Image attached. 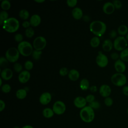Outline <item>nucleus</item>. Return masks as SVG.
Instances as JSON below:
<instances>
[{"label": "nucleus", "mask_w": 128, "mask_h": 128, "mask_svg": "<svg viewBox=\"0 0 128 128\" xmlns=\"http://www.w3.org/2000/svg\"><path fill=\"white\" fill-rule=\"evenodd\" d=\"M90 29L91 32L98 36H102L106 32V24L100 20H94L90 24Z\"/></svg>", "instance_id": "f257e3e1"}, {"label": "nucleus", "mask_w": 128, "mask_h": 128, "mask_svg": "<svg viewBox=\"0 0 128 128\" xmlns=\"http://www.w3.org/2000/svg\"><path fill=\"white\" fill-rule=\"evenodd\" d=\"M80 116L81 120L84 122L90 123L92 122L95 116L94 109L90 106H86L82 108L80 112Z\"/></svg>", "instance_id": "f03ea898"}, {"label": "nucleus", "mask_w": 128, "mask_h": 128, "mask_svg": "<svg viewBox=\"0 0 128 128\" xmlns=\"http://www.w3.org/2000/svg\"><path fill=\"white\" fill-rule=\"evenodd\" d=\"M18 20L14 18H10L4 21L2 28L7 32L13 33L16 32L19 28Z\"/></svg>", "instance_id": "7ed1b4c3"}, {"label": "nucleus", "mask_w": 128, "mask_h": 128, "mask_svg": "<svg viewBox=\"0 0 128 128\" xmlns=\"http://www.w3.org/2000/svg\"><path fill=\"white\" fill-rule=\"evenodd\" d=\"M18 49L19 52L24 56L31 55L33 52V48L31 44L27 41H23L18 44Z\"/></svg>", "instance_id": "20e7f679"}, {"label": "nucleus", "mask_w": 128, "mask_h": 128, "mask_svg": "<svg viewBox=\"0 0 128 128\" xmlns=\"http://www.w3.org/2000/svg\"><path fill=\"white\" fill-rule=\"evenodd\" d=\"M111 82L115 86H121L126 82V76L122 73H116L111 76Z\"/></svg>", "instance_id": "39448f33"}, {"label": "nucleus", "mask_w": 128, "mask_h": 128, "mask_svg": "<svg viewBox=\"0 0 128 128\" xmlns=\"http://www.w3.org/2000/svg\"><path fill=\"white\" fill-rule=\"evenodd\" d=\"M20 56V52L18 49L14 47L9 48L6 52V58L8 62H16Z\"/></svg>", "instance_id": "423d86ee"}, {"label": "nucleus", "mask_w": 128, "mask_h": 128, "mask_svg": "<svg viewBox=\"0 0 128 128\" xmlns=\"http://www.w3.org/2000/svg\"><path fill=\"white\" fill-rule=\"evenodd\" d=\"M113 46L116 50L122 51L126 48L128 42L124 36H119L114 40Z\"/></svg>", "instance_id": "0eeeda50"}, {"label": "nucleus", "mask_w": 128, "mask_h": 128, "mask_svg": "<svg viewBox=\"0 0 128 128\" xmlns=\"http://www.w3.org/2000/svg\"><path fill=\"white\" fill-rule=\"evenodd\" d=\"M46 44V40L42 36H37L33 42V46L36 50H42L44 49Z\"/></svg>", "instance_id": "6e6552de"}, {"label": "nucleus", "mask_w": 128, "mask_h": 128, "mask_svg": "<svg viewBox=\"0 0 128 128\" xmlns=\"http://www.w3.org/2000/svg\"><path fill=\"white\" fill-rule=\"evenodd\" d=\"M52 109L55 114L57 115H61L65 112L66 106L63 102L57 100L54 104Z\"/></svg>", "instance_id": "1a4fd4ad"}, {"label": "nucleus", "mask_w": 128, "mask_h": 128, "mask_svg": "<svg viewBox=\"0 0 128 128\" xmlns=\"http://www.w3.org/2000/svg\"><path fill=\"white\" fill-rule=\"evenodd\" d=\"M96 62L100 67L104 68L108 64V58L102 52H99L98 55L96 57Z\"/></svg>", "instance_id": "9d476101"}, {"label": "nucleus", "mask_w": 128, "mask_h": 128, "mask_svg": "<svg viewBox=\"0 0 128 128\" xmlns=\"http://www.w3.org/2000/svg\"><path fill=\"white\" fill-rule=\"evenodd\" d=\"M87 102L85 98L82 96H77L74 100V104L76 107L78 108H82L86 106Z\"/></svg>", "instance_id": "9b49d317"}, {"label": "nucleus", "mask_w": 128, "mask_h": 128, "mask_svg": "<svg viewBox=\"0 0 128 128\" xmlns=\"http://www.w3.org/2000/svg\"><path fill=\"white\" fill-rule=\"evenodd\" d=\"M52 100V95L48 92H44L42 93L39 98L40 103L42 105H46Z\"/></svg>", "instance_id": "f8f14e48"}, {"label": "nucleus", "mask_w": 128, "mask_h": 128, "mask_svg": "<svg viewBox=\"0 0 128 128\" xmlns=\"http://www.w3.org/2000/svg\"><path fill=\"white\" fill-rule=\"evenodd\" d=\"M115 70L118 73H122L124 72L126 68V66L124 62L121 60H118L114 64Z\"/></svg>", "instance_id": "ddd939ff"}, {"label": "nucleus", "mask_w": 128, "mask_h": 128, "mask_svg": "<svg viewBox=\"0 0 128 128\" xmlns=\"http://www.w3.org/2000/svg\"><path fill=\"white\" fill-rule=\"evenodd\" d=\"M30 77V74L28 70H23L20 72L18 76V79L21 83H26Z\"/></svg>", "instance_id": "4468645a"}, {"label": "nucleus", "mask_w": 128, "mask_h": 128, "mask_svg": "<svg viewBox=\"0 0 128 128\" xmlns=\"http://www.w3.org/2000/svg\"><path fill=\"white\" fill-rule=\"evenodd\" d=\"M100 94L104 98L108 97L111 93V88L107 84H102L100 86L99 90Z\"/></svg>", "instance_id": "2eb2a0df"}, {"label": "nucleus", "mask_w": 128, "mask_h": 128, "mask_svg": "<svg viewBox=\"0 0 128 128\" xmlns=\"http://www.w3.org/2000/svg\"><path fill=\"white\" fill-rule=\"evenodd\" d=\"M13 76V72L11 69L9 68H4L0 72L1 78L4 80H8L12 78Z\"/></svg>", "instance_id": "dca6fc26"}, {"label": "nucleus", "mask_w": 128, "mask_h": 128, "mask_svg": "<svg viewBox=\"0 0 128 128\" xmlns=\"http://www.w3.org/2000/svg\"><path fill=\"white\" fill-rule=\"evenodd\" d=\"M115 10L114 4L111 2H106L102 6V10L104 12L108 14H111L114 12Z\"/></svg>", "instance_id": "f3484780"}, {"label": "nucleus", "mask_w": 128, "mask_h": 128, "mask_svg": "<svg viewBox=\"0 0 128 128\" xmlns=\"http://www.w3.org/2000/svg\"><path fill=\"white\" fill-rule=\"evenodd\" d=\"M40 22L41 18L39 15L37 14H34L30 17V22L32 26H37L40 24Z\"/></svg>", "instance_id": "a211bd4d"}, {"label": "nucleus", "mask_w": 128, "mask_h": 128, "mask_svg": "<svg viewBox=\"0 0 128 128\" xmlns=\"http://www.w3.org/2000/svg\"><path fill=\"white\" fill-rule=\"evenodd\" d=\"M72 16L74 19L80 20L83 16L82 10L78 7L74 8L72 10Z\"/></svg>", "instance_id": "6ab92c4d"}, {"label": "nucleus", "mask_w": 128, "mask_h": 128, "mask_svg": "<svg viewBox=\"0 0 128 128\" xmlns=\"http://www.w3.org/2000/svg\"><path fill=\"white\" fill-rule=\"evenodd\" d=\"M113 44L110 39L105 40L102 44V49L106 52H110L112 48Z\"/></svg>", "instance_id": "aec40b11"}, {"label": "nucleus", "mask_w": 128, "mask_h": 128, "mask_svg": "<svg viewBox=\"0 0 128 128\" xmlns=\"http://www.w3.org/2000/svg\"><path fill=\"white\" fill-rule=\"evenodd\" d=\"M68 76L70 80L72 81H76L80 77V73L77 70L72 69L69 71Z\"/></svg>", "instance_id": "412c9836"}, {"label": "nucleus", "mask_w": 128, "mask_h": 128, "mask_svg": "<svg viewBox=\"0 0 128 128\" xmlns=\"http://www.w3.org/2000/svg\"><path fill=\"white\" fill-rule=\"evenodd\" d=\"M42 114L43 116L46 118H52L54 114L52 109L50 108H44L42 110Z\"/></svg>", "instance_id": "4be33fe9"}, {"label": "nucleus", "mask_w": 128, "mask_h": 128, "mask_svg": "<svg viewBox=\"0 0 128 128\" xmlns=\"http://www.w3.org/2000/svg\"><path fill=\"white\" fill-rule=\"evenodd\" d=\"M80 87L83 90H86L90 88V82L86 78L82 79L80 83Z\"/></svg>", "instance_id": "5701e85b"}, {"label": "nucleus", "mask_w": 128, "mask_h": 128, "mask_svg": "<svg viewBox=\"0 0 128 128\" xmlns=\"http://www.w3.org/2000/svg\"><path fill=\"white\" fill-rule=\"evenodd\" d=\"M27 95V92L25 89L21 88L18 90L16 92V96L20 100L24 99Z\"/></svg>", "instance_id": "b1692460"}, {"label": "nucleus", "mask_w": 128, "mask_h": 128, "mask_svg": "<svg viewBox=\"0 0 128 128\" xmlns=\"http://www.w3.org/2000/svg\"><path fill=\"white\" fill-rule=\"evenodd\" d=\"M118 32L120 36H124L126 34H127L128 32V27L124 24L120 25L118 29Z\"/></svg>", "instance_id": "393cba45"}, {"label": "nucleus", "mask_w": 128, "mask_h": 128, "mask_svg": "<svg viewBox=\"0 0 128 128\" xmlns=\"http://www.w3.org/2000/svg\"><path fill=\"white\" fill-rule=\"evenodd\" d=\"M29 16V12L26 10H22L19 12V16L20 18H22L23 20H27Z\"/></svg>", "instance_id": "a878e982"}, {"label": "nucleus", "mask_w": 128, "mask_h": 128, "mask_svg": "<svg viewBox=\"0 0 128 128\" xmlns=\"http://www.w3.org/2000/svg\"><path fill=\"white\" fill-rule=\"evenodd\" d=\"M120 60L122 61L128 62V48L122 50L120 54Z\"/></svg>", "instance_id": "bb28decb"}, {"label": "nucleus", "mask_w": 128, "mask_h": 128, "mask_svg": "<svg viewBox=\"0 0 128 128\" xmlns=\"http://www.w3.org/2000/svg\"><path fill=\"white\" fill-rule=\"evenodd\" d=\"M100 44V40L98 36L93 37L90 41V44L92 48L98 47L99 46Z\"/></svg>", "instance_id": "cd10ccee"}, {"label": "nucleus", "mask_w": 128, "mask_h": 128, "mask_svg": "<svg viewBox=\"0 0 128 128\" xmlns=\"http://www.w3.org/2000/svg\"><path fill=\"white\" fill-rule=\"evenodd\" d=\"M8 17V14L6 10H2L0 13V24L2 25L4 20H7Z\"/></svg>", "instance_id": "c85d7f7f"}, {"label": "nucleus", "mask_w": 128, "mask_h": 128, "mask_svg": "<svg viewBox=\"0 0 128 128\" xmlns=\"http://www.w3.org/2000/svg\"><path fill=\"white\" fill-rule=\"evenodd\" d=\"M11 6L10 2L8 0H4L1 2V8L3 10H6L10 8Z\"/></svg>", "instance_id": "c756f323"}, {"label": "nucleus", "mask_w": 128, "mask_h": 128, "mask_svg": "<svg viewBox=\"0 0 128 128\" xmlns=\"http://www.w3.org/2000/svg\"><path fill=\"white\" fill-rule=\"evenodd\" d=\"M42 54V50H33L32 55V58L34 60H38L40 58Z\"/></svg>", "instance_id": "7c9ffc66"}, {"label": "nucleus", "mask_w": 128, "mask_h": 128, "mask_svg": "<svg viewBox=\"0 0 128 128\" xmlns=\"http://www.w3.org/2000/svg\"><path fill=\"white\" fill-rule=\"evenodd\" d=\"M34 31L32 28L29 27L26 28L25 30V35L26 37L29 38H32L34 36Z\"/></svg>", "instance_id": "2f4dec72"}, {"label": "nucleus", "mask_w": 128, "mask_h": 128, "mask_svg": "<svg viewBox=\"0 0 128 128\" xmlns=\"http://www.w3.org/2000/svg\"><path fill=\"white\" fill-rule=\"evenodd\" d=\"M8 60L4 56H1L0 58V66L2 68H7L6 66H8Z\"/></svg>", "instance_id": "473e14b6"}, {"label": "nucleus", "mask_w": 128, "mask_h": 128, "mask_svg": "<svg viewBox=\"0 0 128 128\" xmlns=\"http://www.w3.org/2000/svg\"><path fill=\"white\" fill-rule=\"evenodd\" d=\"M88 106L92 108V109H98L100 108V104L98 102L94 100V102L88 104Z\"/></svg>", "instance_id": "72a5a7b5"}, {"label": "nucleus", "mask_w": 128, "mask_h": 128, "mask_svg": "<svg viewBox=\"0 0 128 128\" xmlns=\"http://www.w3.org/2000/svg\"><path fill=\"white\" fill-rule=\"evenodd\" d=\"M1 90L4 93H8L11 90V87L8 84H4L1 86Z\"/></svg>", "instance_id": "f704fd0d"}, {"label": "nucleus", "mask_w": 128, "mask_h": 128, "mask_svg": "<svg viewBox=\"0 0 128 128\" xmlns=\"http://www.w3.org/2000/svg\"><path fill=\"white\" fill-rule=\"evenodd\" d=\"M24 68L27 70H32L33 68V63L32 61L30 60H27L25 62L24 64Z\"/></svg>", "instance_id": "c9c22d12"}, {"label": "nucleus", "mask_w": 128, "mask_h": 128, "mask_svg": "<svg viewBox=\"0 0 128 128\" xmlns=\"http://www.w3.org/2000/svg\"><path fill=\"white\" fill-rule=\"evenodd\" d=\"M14 71L16 72H22L21 71L22 69V65L18 62H16L14 65Z\"/></svg>", "instance_id": "e433bc0d"}, {"label": "nucleus", "mask_w": 128, "mask_h": 128, "mask_svg": "<svg viewBox=\"0 0 128 128\" xmlns=\"http://www.w3.org/2000/svg\"><path fill=\"white\" fill-rule=\"evenodd\" d=\"M104 102L106 106H110L113 104V100L111 98L108 96V97H106L105 98V99L104 100Z\"/></svg>", "instance_id": "4c0bfd02"}, {"label": "nucleus", "mask_w": 128, "mask_h": 128, "mask_svg": "<svg viewBox=\"0 0 128 128\" xmlns=\"http://www.w3.org/2000/svg\"><path fill=\"white\" fill-rule=\"evenodd\" d=\"M69 72L68 69L66 67L62 68L59 71V74L61 76H65Z\"/></svg>", "instance_id": "58836bf2"}, {"label": "nucleus", "mask_w": 128, "mask_h": 128, "mask_svg": "<svg viewBox=\"0 0 128 128\" xmlns=\"http://www.w3.org/2000/svg\"><path fill=\"white\" fill-rule=\"evenodd\" d=\"M112 4L114 5L115 8L116 9H120L122 6V3L119 0H114L113 1Z\"/></svg>", "instance_id": "ea45409f"}, {"label": "nucleus", "mask_w": 128, "mask_h": 128, "mask_svg": "<svg viewBox=\"0 0 128 128\" xmlns=\"http://www.w3.org/2000/svg\"><path fill=\"white\" fill-rule=\"evenodd\" d=\"M14 40L19 43L23 42V36L20 34H17L14 36Z\"/></svg>", "instance_id": "a19ab883"}, {"label": "nucleus", "mask_w": 128, "mask_h": 128, "mask_svg": "<svg viewBox=\"0 0 128 128\" xmlns=\"http://www.w3.org/2000/svg\"><path fill=\"white\" fill-rule=\"evenodd\" d=\"M78 2L77 0H66V4L70 7H74L76 6Z\"/></svg>", "instance_id": "79ce46f5"}, {"label": "nucleus", "mask_w": 128, "mask_h": 128, "mask_svg": "<svg viewBox=\"0 0 128 128\" xmlns=\"http://www.w3.org/2000/svg\"><path fill=\"white\" fill-rule=\"evenodd\" d=\"M86 101L87 102H88L90 103V102H94L95 100V97L93 95V94H88V95L86 97Z\"/></svg>", "instance_id": "37998d69"}, {"label": "nucleus", "mask_w": 128, "mask_h": 128, "mask_svg": "<svg viewBox=\"0 0 128 128\" xmlns=\"http://www.w3.org/2000/svg\"><path fill=\"white\" fill-rule=\"evenodd\" d=\"M117 35V32L115 30H112L109 33V36L111 38H114L116 37Z\"/></svg>", "instance_id": "c03bdc74"}, {"label": "nucleus", "mask_w": 128, "mask_h": 128, "mask_svg": "<svg viewBox=\"0 0 128 128\" xmlns=\"http://www.w3.org/2000/svg\"><path fill=\"white\" fill-rule=\"evenodd\" d=\"M110 57L113 60H118V57H119V55L118 53L114 52L111 54Z\"/></svg>", "instance_id": "a18cd8bd"}, {"label": "nucleus", "mask_w": 128, "mask_h": 128, "mask_svg": "<svg viewBox=\"0 0 128 128\" xmlns=\"http://www.w3.org/2000/svg\"><path fill=\"white\" fill-rule=\"evenodd\" d=\"M6 107V104L2 100H0V112H2Z\"/></svg>", "instance_id": "49530a36"}, {"label": "nucleus", "mask_w": 128, "mask_h": 128, "mask_svg": "<svg viewBox=\"0 0 128 128\" xmlns=\"http://www.w3.org/2000/svg\"><path fill=\"white\" fill-rule=\"evenodd\" d=\"M30 22L27 21V20L24 21V22H22V26L24 28H29L30 26Z\"/></svg>", "instance_id": "de8ad7c7"}, {"label": "nucleus", "mask_w": 128, "mask_h": 128, "mask_svg": "<svg viewBox=\"0 0 128 128\" xmlns=\"http://www.w3.org/2000/svg\"><path fill=\"white\" fill-rule=\"evenodd\" d=\"M123 94L126 96H128V86H124L122 90Z\"/></svg>", "instance_id": "09e8293b"}, {"label": "nucleus", "mask_w": 128, "mask_h": 128, "mask_svg": "<svg viewBox=\"0 0 128 128\" xmlns=\"http://www.w3.org/2000/svg\"><path fill=\"white\" fill-rule=\"evenodd\" d=\"M90 90L91 92H94L97 90V87L96 86H92L90 88Z\"/></svg>", "instance_id": "8fccbe9b"}, {"label": "nucleus", "mask_w": 128, "mask_h": 128, "mask_svg": "<svg viewBox=\"0 0 128 128\" xmlns=\"http://www.w3.org/2000/svg\"><path fill=\"white\" fill-rule=\"evenodd\" d=\"M83 19L86 22H88L90 20V18L88 16H83Z\"/></svg>", "instance_id": "3c124183"}, {"label": "nucleus", "mask_w": 128, "mask_h": 128, "mask_svg": "<svg viewBox=\"0 0 128 128\" xmlns=\"http://www.w3.org/2000/svg\"><path fill=\"white\" fill-rule=\"evenodd\" d=\"M21 128H34V127L32 126H31V125L26 124V125H24V126H23Z\"/></svg>", "instance_id": "603ef678"}, {"label": "nucleus", "mask_w": 128, "mask_h": 128, "mask_svg": "<svg viewBox=\"0 0 128 128\" xmlns=\"http://www.w3.org/2000/svg\"><path fill=\"white\" fill-rule=\"evenodd\" d=\"M36 2H44V0H34Z\"/></svg>", "instance_id": "864d4df0"}, {"label": "nucleus", "mask_w": 128, "mask_h": 128, "mask_svg": "<svg viewBox=\"0 0 128 128\" xmlns=\"http://www.w3.org/2000/svg\"><path fill=\"white\" fill-rule=\"evenodd\" d=\"M0 86H2V78H0Z\"/></svg>", "instance_id": "5fc2aeb1"}, {"label": "nucleus", "mask_w": 128, "mask_h": 128, "mask_svg": "<svg viewBox=\"0 0 128 128\" xmlns=\"http://www.w3.org/2000/svg\"><path fill=\"white\" fill-rule=\"evenodd\" d=\"M126 40L127 42H128V33L127 34H126Z\"/></svg>", "instance_id": "6e6d98bb"}, {"label": "nucleus", "mask_w": 128, "mask_h": 128, "mask_svg": "<svg viewBox=\"0 0 128 128\" xmlns=\"http://www.w3.org/2000/svg\"><path fill=\"white\" fill-rule=\"evenodd\" d=\"M14 128H20L18 126H14Z\"/></svg>", "instance_id": "4d7b16f0"}, {"label": "nucleus", "mask_w": 128, "mask_h": 128, "mask_svg": "<svg viewBox=\"0 0 128 128\" xmlns=\"http://www.w3.org/2000/svg\"><path fill=\"white\" fill-rule=\"evenodd\" d=\"M127 113H128V109H127Z\"/></svg>", "instance_id": "13d9d810"}]
</instances>
